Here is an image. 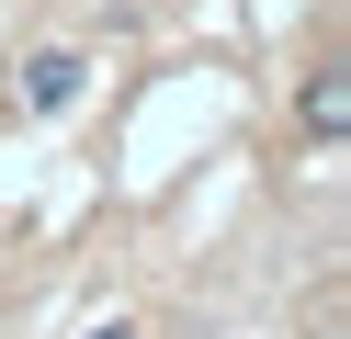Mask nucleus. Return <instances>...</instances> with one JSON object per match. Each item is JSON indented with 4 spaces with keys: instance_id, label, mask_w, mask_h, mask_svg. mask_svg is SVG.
I'll use <instances>...</instances> for the list:
<instances>
[{
    "instance_id": "obj_1",
    "label": "nucleus",
    "mask_w": 351,
    "mask_h": 339,
    "mask_svg": "<svg viewBox=\"0 0 351 339\" xmlns=\"http://www.w3.org/2000/svg\"><path fill=\"white\" fill-rule=\"evenodd\" d=\"M340 125H351V79H340V68H317V79H306V136L340 147Z\"/></svg>"
},
{
    "instance_id": "obj_2",
    "label": "nucleus",
    "mask_w": 351,
    "mask_h": 339,
    "mask_svg": "<svg viewBox=\"0 0 351 339\" xmlns=\"http://www.w3.org/2000/svg\"><path fill=\"white\" fill-rule=\"evenodd\" d=\"M69 90H80V57H34V79H23V102H34V113H57Z\"/></svg>"
},
{
    "instance_id": "obj_3",
    "label": "nucleus",
    "mask_w": 351,
    "mask_h": 339,
    "mask_svg": "<svg viewBox=\"0 0 351 339\" xmlns=\"http://www.w3.org/2000/svg\"><path fill=\"white\" fill-rule=\"evenodd\" d=\"M102 339H125V328H102Z\"/></svg>"
}]
</instances>
